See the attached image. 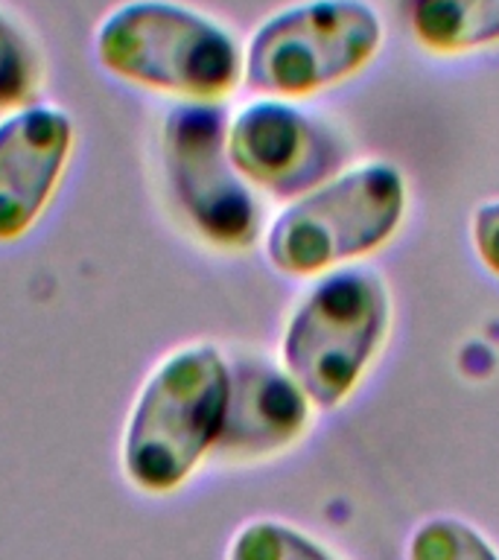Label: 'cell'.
Instances as JSON below:
<instances>
[{
  "label": "cell",
  "mask_w": 499,
  "mask_h": 560,
  "mask_svg": "<svg viewBox=\"0 0 499 560\" xmlns=\"http://www.w3.org/2000/svg\"><path fill=\"white\" fill-rule=\"evenodd\" d=\"M231 402V353L217 341L175 345L155 359L131 397L117 470L140 497H173L217 458Z\"/></svg>",
  "instance_id": "cell-1"
},
{
  "label": "cell",
  "mask_w": 499,
  "mask_h": 560,
  "mask_svg": "<svg viewBox=\"0 0 499 560\" xmlns=\"http://www.w3.org/2000/svg\"><path fill=\"white\" fill-rule=\"evenodd\" d=\"M91 56L108 79L170 105H222L243 85L234 30L184 0H120L96 21Z\"/></svg>",
  "instance_id": "cell-2"
},
{
  "label": "cell",
  "mask_w": 499,
  "mask_h": 560,
  "mask_svg": "<svg viewBox=\"0 0 499 560\" xmlns=\"http://www.w3.org/2000/svg\"><path fill=\"white\" fill-rule=\"evenodd\" d=\"M222 105H166L152 135V166L166 213L219 254L248 252L263 234L254 187L228 155Z\"/></svg>",
  "instance_id": "cell-3"
},
{
  "label": "cell",
  "mask_w": 499,
  "mask_h": 560,
  "mask_svg": "<svg viewBox=\"0 0 499 560\" xmlns=\"http://www.w3.org/2000/svg\"><path fill=\"white\" fill-rule=\"evenodd\" d=\"M383 38V18L368 0H298L248 35L243 85L275 100L322 94L365 70Z\"/></svg>",
  "instance_id": "cell-4"
},
{
  "label": "cell",
  "mask_w": 499,
  "mask_h": 560,
  "mask_svg": "<svg viewBox=\"0 0 499 560\" xmlns=\"http://www.w3.org/2000/svg\"><path fill=\"white\" fill-rule=\"evenodd\" d=\"M406 217V182L394 164L368 161L280 210L266 257L280 275L310 278L376 252Z\"/></svg>",
  "instance_id": "cell-5"
},
{
  "label": "cell",
  "mask_w": 499,
  "mask_h": 560,
  "mask_svg": "<svg viewBox=\"0 0 499 560\" xmlns=\"http://www.w3.org/2000/svg\"><path fill=\"white\" fill-rule=\"evenodd\" d=\"M392 301L371 269H341L315 283L280 339V362L306 400L336 409L348 400L383 345Z\"/></svg>",
  "instance_id": "cell-6"
},
{
  "label": "cell",
  "mask_w": 499,
  "mask_h": 560,
  "mask_svg": "<svg viewBox=\"0 0 499 560\" xmlns=\"http://www.w3.org/2000/svg\"><path fill=\"white\" fill-rule=\"evenodd\" d=\"M79 149L77 117L38 100L0 117V248H15L50 217Z\"/></svg>",
  "instance_id": "cell-7"
},
{
  "label": "cell",
  "mask_w": 499,
  "mask_h": 560,
  "mask_svg": "<svg viewBox=\"0 0 499 560\" xmlns=\"http://www.w3.org/2000/svg\"><path fill=\"white\" fill-rule=\"evenodd\" d=\"M228 155L252 187L301 199L339 166L327 131L289 100L254 96L228 114Z\"/></svg>",
  "instance_id": "cell-8"
},
{
  "label": "cell",
  "mask_w": 499,
  "mask_h": 560,
  "mask_svg": "<svg viewBox=\"0 0 499 560\" xmlns=\"http://www.w3.org/2000/svg\"><path fill=\"white\" fill-rule=\"evenodd\" d=\"M310 406L283 365L236 353L231 357V402L217 458L245 464L295 444L310 423Z\"/></svg>",
  "instance_id": "cell-9"
},
{
  "label": "cell",
  "mask_w": 499,
  "mask_h": 560,
  "mask_svg": "<svg viewBox=\"0 0 499 560\" xmlns=\"http://www.w3.org/2000/svg\"><path fill=\"white\" fill-rule=\"evenodd\" d=\"M411 33L427 50H485L499 44V0H411Z\"/></svg>",
  "instance_id": "cell-10"
},
{
  "label": "cell",
  "mask_w": 499,
  "mask_h": 560,
  "mask_svg": "<svg viewBox=\"0 0 499 560\" xmlns=\"http://www.w3.org/2000/svg\"><path fill=\"white\" fill-rule=\"evenodd\" d=\"M47 56L21 18L0 3V117L44 100Z\"/></svg>",
  "instance_id": "cell-11"
},
{
  "label": "cell",
  "mask_w": 499,
  "mask_h": 560,
  "mask_svg": "<svg viewBox=\"0 0 499 560\" xmlns=\"http://www.w3.org/2000/svg\"><path fill=\"white\" fill-rule=\"evenodd\" d=\"M228 560H336L322 542L278 520H252L231 537Z\"/></svg>",
  "instance_id": "cell-12"
},
{
  "label": "cell",
  "mask_w": 499,
  "mask_h": 560,
  "mask_svg": "<svg viewBox=\"0 0 499 560\" xmlns=\"http://www.w3.org/2000/svg\"><path fill=\"white\" fill-rule=\"evenodd\" d=\"M409 560H499V555L471 523L436 516L411 534Z\"/></svg>",
  "instance_id": "cell-13"
},
{
  "label": "cell",
  "mask_w": 499,
  "mask_h": 560,
  "mask_svg": "<svg viewBox=\"0 0 499 560\" xmlns=\"http://www.w3.org/2000/svg\"><path fill=\"white\" fill-rule=\"evenodd\" d=\"M473 248L499 278V199L481 201L473 213Z\"/></svg>",
  "instance_id": "cell-14"
}]
</instances>
